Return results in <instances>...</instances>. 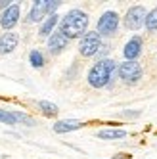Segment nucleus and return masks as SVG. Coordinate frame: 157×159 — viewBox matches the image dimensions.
Returning <instances> with one entry per match:
<instances>
[{
  "label": "nucleus",
  "mask_w": 157,
  "mask_h": 159,
  "mask_svg": "<svg viewBox=\"0 0 157 159\" xmlns=\"http://www.w3.org/2000/svg\"><path fill=\"white\" fill-rule=\"evenodd\" d=\"M86 29H88V16L83 10H71L60 21V33L67 39L84 37L88 33Z\"/></svg>",
  "instance_id": "nucleus-1"
},
{
  "label": "nucleus",
  "mask_w": 157,
  "mask_h": 159,
  "mask_svg": "<svg viewBox=\"0 0 157 159\" xmlns=\"http://www.w3.org/2000/svg\"><path fill=\"white\" fill-rule=\"evenodd\" d=\"M0 123H4V125H16L17 123V119H16V115L14 113H10V111H6V109H0Z\"/></svg>",
  "instance_id": "nucleus-18"
},
{
  "label": "nucleus",
  "mask_w": 157,
  "mask_h": 159,
  "mask_svg": "<svg viewBox=\"0 0 157 159\" xmlns=\"http://www.w3.org/2000/svg\"><path fill=\"white\" fill-rule=\"evenodd\" d=\"M123 54H125L127 61H136V58L142 54V39L136 35L132 37L127 44H125V50H123Z\"/></svg>",
  "instance_id": "nucleus-9"
},
{
  "label": "nucleus",
  "mask_w": 157,
  "mask_h": 159,
  "mask_svg": "<svg viewBox=\"0 0 157 159\" xmlns=\"http://www.w3.org/2000/svg\"><path fill=\"white\" fill-rule=\"evenodd\" d=\"M67 42H69V39L63 37L60 31H56V33H52L50 39H48V48H50L52 54H60L67 46Z\"/></svg>",
  "instance_id": "nucleus-11"
},
{
  "label": "nucleus",
  "mask_w": 157,
  "mask_h": 159,
  "mask_svg": "<svg viewBox=\"0 0 157 159\" xmlns=\"http://www.w3.org/2000/svg\"><path fill=\"white\" fill-rule=\"evenodd\" d=\"M146 17H148V12H146L144 6H132L128 8V12L125 16V27L130 31H136L142 25H146Z\"/></svg>",
  "instance_id": "nucleus-5"
},
{
  "label": "nucleus",
  "mask_w": 157,
  "mask_h": 159,
  "mask_svg": "<svg viewBox=\"0 0 157 159\" xmlns=\"http://www.w3.org/2000/svg\"><path fill=\"white\" fill-rule=\"evenodd\" d=\"M38 107H40V111H42L46 117L58 115V106L52 104V102H48V100H40V102H38Z\"/></svg>",
  "instance_id": "nucleus-15"
},
{
  "label": "nucleus",
  "mask_w": 157,
  "mask_h": 159,
  "mask_svg": "<svg viewBox=\"0 0 157 159\" xmlns=\"http://www.w3.org/2000/svg\"><path fill=\"white\" fill-rule=\"evenodd\" d=\"M29 61H31L33 67H42V65H44V56L40 54V50H31Z\"/></svg>",
  "instance_id": "nucleus-17"
},
{
  "label": "nucleus",
  "mask_w": 157,
  "mask_h": 159,
  "mask_svg": "<svg viewBox=\"0 0 157 159\" xmlns=\"http://www.w3.org/2000/svg\"><path fill=\"white\" fill-rule=\"evenodd\" d=\"M117 27H119V16H117V12H113V10H107V12H104L102 17L98 19L96 31H98V35L111 37V35L117 31Z\"/></svg>",
  "instance_id": "nucleus-4"
},
{
  "label": "nucleus",
  "mask_w": 157,
  "mask_h": 159,
  "mask_svg": "<svg viewBox=\"0 0 157 159\" xmlns=\"http://www.w3.org/2000/svg\"><path fill=\"white\" fill-rule=\"evenodd\" d=\"M17 42H19L17 33L8 31V33H4V35H0V56L12 54L16 50V46H17Z\"/></svg>",
  "instance_id": "nucleus-8"
},
{
  "label": "nucleus",
  "mask_w": 157,
  "mask_h": 159,
  "mask_svg": "<svg viewBox=\"0 0 157 159\" xmlns=\"http://www.w3.org/2000/svg\"><path fill=\"white\" fill-rule=\"evenodd\" d=\"M119 77L125 83H138L142 79V67L138 61H123L119 65Z\"/></svg>",
  "instance_id": "nucleus-6"
},
{
  "label": "nucleus",
  "mask_w": 157,
  "mask_h": 159,
  "mask_svg": "<svg viewBox=\"0 0 157 159\" xmlns=\"http://www.w3.org/2000/svg\"><path fill=\"white\" fill-rule=\"evenodd\" d=\"M58 21H60V17H58V14H54V16H50L44 23L40 25V29H38V35L40 37H48V35H52L54 33V27L58 25Z\"/></svg>",
  "instance_id": "nucleus-13"
},
{
  "label": "nucleus",
  "mask_w": 157,
  "mask_h": 159,
  "mask_svg": "<svg viewBox=\"0 0 157 159\" xmlns=\"http://www.w3.org/2000/svg\"><path fill=\"white\" fill-rule=\"evenodd\" d=\"M12 4H14V2H8V0H0V8H2V10H8Z\"/></svg>",
  "instance_id": "nucleus-21"
},
{
  "label": "nucleus",
  "mask_w": 157,
  "mask_h": 159,
  "mask_svg": "<svg viewBox=\"0 0 157 159\" xmlns=\"http://www.w3.org/2000/svg\"><path fill=\"white\" fill-rule=\"evenodd\" d=\"M14 115H16V119H17V121H23V123H27L29 127H33V125H35V121H33L31 117H27L25 113H19V111H16Z\"/></svg>",
  "instance_id": "nucleus-19"
},
{
  "label": "nucleus",
  "mask_w": 157,
  "mask_h": 159,
  "mask_svg": "<svg viewBox=\"0 0 157 159\" xmlns=\"http://www.w3.org/2000/svg\"><path fill=\"white\" fill-rule=\"evenodd\" d=\"M60 6H61L60 0H48V14L54 16V14H56V10H58Z\"/></svg>",
  "instance_id": "nucleus-20"
},
{
  "label": "nucleus",
  "mask_w": 157,
  "mask_h": 159,
  "mask_svg": "<svg viewBox=\"0 0 157 159\" xmlns=\"http://www.w3.org/2000/svg\"><path fill=\"white\" fill-rule=\"evenodd\" d=\"M107 52H109V50H107V46H102V48H100V52H98L96 56H105Z\"/></svg>",
  "instance_id": "nucleus-22"
},
{
  "label": "nucleus",
  "mask_w": 157,
  "mask_h": 159,
  "mask_svg": "<svg viewBox=\"0 0 157 159\" xmlns=\"http://www.w3.org/2000/svg\"><path fill=\"white\" fill-rule=\"evenodd\" d=\"M83 127L81 121H75V119H65V121H58L54 125V132L58 134H63V132H73V130H78Z\"/></svg>",
  "instance_id": "nucleus-12"
},
{
  "label": "nucleus",
  "mask_w": 157,
  "mask_h": 159,
  "mask_svg": "<svg viewBox=\"0 0 157 159\" xmlns=\"http://www.w3.org/2000/svg\"><path fill=\"white\" fill-rule=\"evenodd\" d=\"M46 14H48V0H37V2H33V8H31L27 19L31 23H38Z\"/></svg>",
  "instance_id": "nucleus-10"
},
{
  "label": "nucleus",
  "mask_w": 157,
  "mask_h": 159,
  "mask_svg": "<svg viewBox=\"0 0 157 159\" xmlns=\"http://www.w3.org/2000/svg\"><path fill=\"white\" fill-rule=\"evenodd\" d=\"M100 48H102V39H100L98 31H88L81 39V42H78V52H81V56H84V58L96 56L100 52Z\"/></svg>",
  "instance_id": "nucleus-3"
},
{
  "label": "nucleus",
  "mask_w": 157,
  "mask_h": 159,
  "mask_svg": "<svg viewBox=\"0 0 157 159\" xmlns=\"http://www.w3.org/2000/svg\"><path fill=\"white\" fill-rule=\"evenodd\" d=\"M146 29L148 31H157V8H153L151 12H148V17H146Z\"/></svg>",
  "instance_id": "nucleus-16"
},
{
  "label": "nucleus",
  "mask_w": 157,
  "mask_h": 159,
  "mask_svg": "<svg viewBox=\"0 0 157 159\" xmlns=\"http://www.w3.org/2000/svg\"><path fill=\"white\" fill-rule=\"evenodd\" d=\"M115 69H117V63L113 60H100L96 65H92V69L88 71L86 81L92 88H102L111 81Z\"/></svg>",
  "instance_id": "nucleus-2"
},
{
  "label": "nucleus",
  "mask_w": 157,
  "mask_h": 159,
  "mask_svg": "<svg viewBox=\"0 0 157 159\" xmlns=\"http://www.w3.org/2000/svg\"><path fill=\"white\" fill-rule=\"evenodd\" d=\"M125 136L127 132L121 129H105V130L98 132V138H102V140H117V138H125Z\"/></svg>",
  "instance_id": "nucleus-14"
},
{
  "label": "nucleus",
  "mask_w": 157,
  "mask_h": 159,
  "mask_svg": "<svg viewBox=\"0 0 157 159\" xmlns=\"http://www.w3.org/2000/svg\"><path fill=\"white\" fill-rule=\"evenodd\" d=\"M17 21H19V4H12L0 16V25L4 29H14L17 25Z\"/></svg>",
  "instance_id": "nucleus-7"
},
{
  "label": "nucleus",
  "mask_w": 157,
  "mask_h": 159,
  "mask_svg": "<svg viewBox=\"0 0 157 159\" xmlns=\"http://www.w3.org/2000/svg\"><path fill=\"white\" fill-rule=\"evenodd\" d=\"M113 159H128V155H125V153H119V155H115Z\"/></svg>",
  "instance_id": "nucleus-23"
}]
</instances>
